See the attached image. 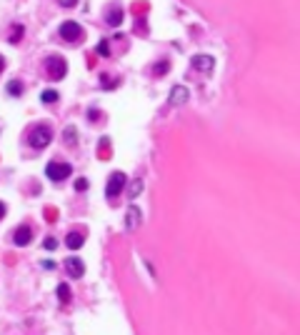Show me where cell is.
<instances>
[{
    "instance_id": "cell-1",
    "label": "cell",
    "mask_w": 300,
    "mask_h": 335,
    "mask_svg": "<svg viewBox=\"0 0 300 335\" xmlns=\"http://www.w3.org/2000/svg\"><path fill=\"white\" fill-rule=\"evenodd\" d=\"M50 140H53V130L48 128V125H38V128L30 130V148H35V150L48 148Z\"/></svg>"
},
{
    "instance_id": "cell-2",
    "label": "cell",
    "mask_w": 300,
    "mask_h": 335,
    "mask_svg": "<svg viewBox=\"0 0 300 335\" xmlns=\"http://www.w3.org/2000/svg\"><path fill=\"white\" fill-rule=\"evenodd\" d=\"M45 70H48L50 80H63L65 73H68V63H65V58H60V55H50L45 60Z\"/></svg>"
},
{
    "instance_id": "cell-3",
    "label": "cell",
    "mask_w": 300,
    "mask_h": 335,
    "mask_svg": "<svg viewBox=\"0 0 300 335\" xmlns=\"http://www.w3.org/2000/svg\"><path fill=\"white\" fill-rule=\"evenodd\" d=\"M70 163H60V160H55V163H48V168H45V175L50 178V180H55V183H60V180H65L68 175H70Z\"/></svg>"
},
{
    "instance_id": "cell-4",
    "label": "cell",
    "mask_w": 300,
    "mask_h": 335,
    "mask_svg": "<svg viewBox=\"0 0 300 335\" xmlns=\"http://www.w3.org/2000/svg\"><path fill=\"white\" fill-rule=\"evenodd\" d=\"M128 185V178H125V173H113L110 178H108V188H105V195L108 198H115V195H120L123 193V188Z\"/></svg>"
},
{
    "instance_id": "cell-5",
    "label": "cell",
    "mask_w": 300,
    "mask_h": 335,
    "mask_svg": "<svg viewBox=\"0 0 300 335\" xmlns=\"http://www.w3.org/2000/svg\"><path fill=\"white\" fill-rule=\"evenodd\" d=\"M60 38L68 40V43H78L83 38V28L75 23V20H65V23L60 25Z\"/></svg>"
},
{
    "instance_id": "cell-6",
    "label": "cell",
    "mask_w": 300,
    "mask_h": 335,
    "mask_svg": "<svg viewBox=\"0 0 300 335\" xmlns=\"http://www.w3.org/2000/svg\"><path fill=\"white\" fill-rule=\"evenodd\" d=\"M190 68H193V70H198V73H203V75H210L213 68H215V60H213L210 55H193Z\"/></svg>"
},
{
    "instance_id": "cell-7",
    "label": "cell",
    "mask_w": 300,
    "mask_h": 335,
    "mask_svg": "<svg viewBox=\"0 0 300 335\" xmlns=\"http://www.w3.org/2000/svg\"><path fill=\"white\" fill-rule=\"evenodd\" d=\"M170 105L173 108H180V105H185V103L190 100V90L185 88V85H175L173 90H170Z\"/></svg>"
},
{
    "instance_id": "cell-8",
    "label": "cell",
    "mask_w": 300,
    "mask_h": 335,
    "mask_svg": "<svg viewBox=\"0 0 300 335\" xmlns=\"http://www.w3.org/2000/svg\"><path fill=\"white\" fill-rule=\"evenodd\" d=\"M140 223H143L140 208L130 205V208H128V213H125V228H128V230H135V228H140Z\"/></svg>"
},
{
    "instance_id": "cell-9",
    "label": "cell",
    "mask_w": 300,
    "mask_h": 335,
    "mask_svg": "<svg viewBox=\"0 0 300 335\" xmlns=\"http://www.w3.org/2000/svg\"><path fill=\"white\" fill-rule=\"evenodd\" d=\"M65 270H68L70 278H83L85 275V263L80 258H68L65 260Z\"/></svg>"
},
{
    "instance_id": "cell-10",
    "label": "cell",
    "mask_w": 300,
    "mask_h": 335,
    "mask_svg": "<svg viewBox=\"0 0 300 335\" xmlns=\"http://www.w3.org/2000/svg\"><path fill=\"white\" fill-rule=\"evenodd\" d=\"M33 240V230L28 228V225H20L15 233H13V243L15 245H28Z\"/></svg>"
},
{
    "instance_id": "cell-11",
    "label": "cell",
    "mask_w": 300,
    "mask_h": 335,
    "mask_svg": "<svg viewBox=\"0 0 300 335\" xmlns=\"http://www.w3.org/2000/svg\"><path fill=\"white\" fill-rule=\"evenodd\" d=\"M83 243H85V235L80 233V230H73V233H68V238H65V245H68L70 250L83 248Z\"/></svg>"
},
{
    "instance_id": "cell-12",
    "label": "cell",
    "mask_w": 300,
    "mask_h": 335,
    "mask_svg": "<svg viewBox=\"0 0 300 335\" xmlns=\"http://www.w3.org/2000/svg\"><path fill=\"white\" fill-rule=\"evenodd\" d=\"M105 20H108L110 28H118V25L123 23V10H120V8H113L108 15H105Z\"/></svg>"
},
{
    "instance_id": "cell-13",
    "label": "cell",
    "mask_w": 300,
    "mask_h": 335,
    "mask_svg": "<svg viewBox=\"0 0 300 335\" xmlns=\"http://www.w3.org/2000/svg\"><path fill=\"white\" fill-rule=\"evenodd\" d=\"M70 298H73L70 285H68V283H60V285H58V300L65 305V303H70Z\"/></svg>"
},
{
    "instance_id": "cell-14",
    "label": "cell",
    "mask_w": 300,
    "mask_h": 335,
    "mask_svg": "<svg viewBox=\"0 0 300 335\" xmlns=\"http://www.w3.org/2000/svg\"><path fill=\"white\" fill-rule=\"evenodd\" d=\"M5 88H8V95H13V98H20V95H23V83H20V80H10Z\"/></svg>"
},
{
    "instance_id": "cell-15",
    "label": "cell",
    "mask_w": 300,
    "mask_h": 335,
    "mask_svg": "<svg viewBox=\"0 0 300 335\" xmlns=\"http://www.w3.org/2000/svg\"><path fill=\"white\" fill-rule=\"evenodd\" d=\"M143 185H145V183H143V178H135V180L130 183V188H128V193H130V198H138V195L143 193Z\"/></svg>"
},
{
    "instance_id": "cell-16",
    "label": "cell",
    "mask_w": 300,
    "mask_h": 335,
    "mask_svg": "<svg viewBox=\"0 0 300 335\" xmlns=\"http://www.w3.org/2000/svg\"><path fill=\"white\" fill-rule=\"evenodd\" d=\"M63 140H65L68 145L78 143V133H75V128H73V125H70V128H65V133H63Z\"/></svg>"
},
{
    "instance_id": "cell-17",
    "label": "cell",
    "mask_w": 300,
    "mask_h": 335,
    "mask_svg": "<svg viewBox=\"0 0 300 335\" xmlns=\"http://www.w3.org/2000/svg\"><path fill=\"white\" fill-rule=\"evenodd\" d=\"M168 68H170V63H168V60H160L158 65H155V70H153V73L160 78V75H165V73H168Z\"/></svg>"
},
{
    "instance_id": "cell-18",
    "label": "cell",
    "mask_w": 300,
    "mask_h": 335,
    "mask_svg": "<svg viewBox=\"0 0 300 335\" xmlns=\"http://www.w3.org/2000/svg\"><path fill=\"white\" fill-rule=\"evenodd\" d=\"M40 100H43V103H55V100H58V93H55V90H43Z\"/></svg>"
},
{
    "instance_id": "cell-19",
    "label": "cell",
    "mask_w": 300,
    "mask_h": 335,
    "mask_svg": "<svg viewBox=\"0 0 300 335\" xmlns=\"http://www.w3.org/2000/svg\"><path fill=\"white\" fill-rule=\"evenodd\" d=\"M98 55H103V58H108V55H110L108 40H100V43H98Z\"/></svg>"
},
{
    "instance_id": "cell-20",
    "label": "cell",
    "mask_w": 300,
    "mask_h": 335,
    "mask_svg": "<svg viewBox=\"0 0 300 335\" xmlns=\"http://www.w3.org/2000/svg\"><path fill=\"white\" fill-rule=\"evenodd\" d=\"M20 38H23V25H15V30H13V35L8 40L10 43H20Z\"/></svg>"
},
{
    "instance_id": "cell-21",
    "label": "cell",
    "mask_w": 300,
    "mask_h": 335,
    "mask_svg": "<svg viewBox=\"0 0 300 335\" xmlns=\"http://www.w3.org/2000/svg\"><path fill=\"white\" fill-rule=\"evenodd\" d=\"M43 248H45V250H58V240L53 235H48L45 240H43Z\"/></svg>"
},
{
    "instance_id": "cell-22",
    "label": "cell",
    "mask_w": 300,
    "mask_h": 335,
    "mask_svg": "<svg viewBox=\"0 0 300 335\" xmlns=\"http://www.w3.org/2000/svg\"><path fill=\"white\" fill-rule=\"evenodd\" d=\"M75 190H78V193H85V190H88V180L78 178V180H75Z\"/></svg>"
},
{
    "instance_id": "cell-23",
    "label": "cell",
    "mask_w": 300,
    "mask_h": 335,
    "mask_svg": "<svg viewBox=\"0 0 300 335\" xmlns=\"http://www.w3.org/2000/svg\"><path fill=\"white\" fill-rule=\"evenodd\" d=\"M58 3H60L63 8H75V5H78V0H58Z\"/></svg>"
},
{
    "instance_id": "cell-24",
    "label": "cell",
    "mask_w": 300,
    "mask_h": 335,
    "mask_svg": "<svg viewBox=\"0 0 300 335\" xmlns=\"http://www.w3.org/2000/svg\"><path fill=\"white\" fill-rule=\"evenodd\" d=\"M43 268H45V270H53V268H58L53 260H45V263H43Z\"/></svg>"
},
{
    "instance_id": "cell-25",
    "label": "cell",
    "mask_w": 300,
    "mask_h": 335,
    "mask_svg": "<svg viewBox=\"0 0 300 335\" xmlns=\"http://www.w3.org/2000/svg\"><path fill=\"white\" fill-rule=\"evenodd\" d=\"M3 218H5V203L0 200V220H3Z\"/></svg>"
},
{
    "instance_id": "cell-26",
    "label": "cell",
    "mask_w": 300,
    "mask_h": 335,
    "mask_svg": "<svg viewBox=\"0 0 300 335\" xmlns=\"http://www.w3.org/2000/svg\"><path fill=\"white\" fill-rule=\"evenodd\" d=\"M3 70H5V58L0 55V73H3Z\"/></svg>"
}]
</instances>
